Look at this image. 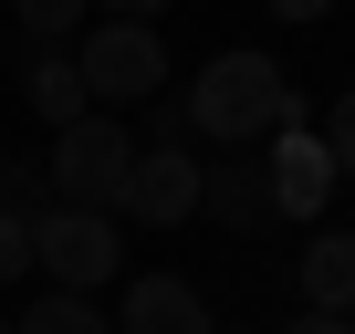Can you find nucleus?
<instances>
[{"mask_svg":"<svg viewBox=\"0 0 355 334\" xmlns=\"http://www.w3.org/2000/svg\"><path fill=\"white\" fill-rule=\"evenodd\" d=\"M0 334H11V324H0Z\"/></svg>","mask_w":355,"mask_h":334,"instance_id":"obj_20","label":"nucleus"},{"mask_svg":"<svg viewBox=\"0 0 355 334\" xmlns=\"http://www.w3.org/2000/svg\"><path fill=\"white\" fill-rule=\"evenodd\" d=\"M178 115H189L209 146H261V136L293 125V84H282L272 53H209L199 84L178 94Z\"/></svg>","mask_w":355,"mask_h":334,"instance_id":"obj_1","label":"nucleus"},{"mask_svg":"<svg viewBox=\"0 0 355 334\" xmlns=\"http://www.w3.org/2000/svg\"><path fill=\"white\" fill-rule=\"evenodd\" d=\"M73 73H84V105L115 115V105L167 94V42H157V21H94L73 42Z\"/></svg>","mask_w":355,"mask_h":334,"instance_id":"obj_3","label":"nucleus"},{"mask_svg":"<svg viewBox=\"0 0 355 334\" xmlns=\"http://www.w3.org/2000/svg\"><path fill=\"white\" fill-rule=\"evenodd\" d=\"M261 178H272V220H324V199H334V157H324V136L282 125V146L261 157Z\"/></svg>","mask_w":355,"mask_h":334,"instance_id":"obj_6","label":"nucleus"},{"mask_svg":"<svg viewBox=\"0 0 355 334\" xmlns=\"http://www.w3.org/2000/svg\"><path fill=\"white\" fill-rule=\"evenodd\" d=\"M324 157H334V178L355 167V84H345V94H334V115H324Z\"/></svg>","mask_w":355,"mask_h":334,"instance_id":"obj_14","label":"nucleus"},{"mask_svg":"<svg viewBox=\"0 0 355 334\" xmlns=\"http://www.w3.org/2000/svg\"><path fill=\"white\" fill-rule=\"evenodd\" d=\"M334 11H345V0H334Z\"/></svg>","mask_w":355,"mask_h":334,"instance_id":"obj_19","label":"nucleus"},{"mask_svg":"<svg viewBox=\"0 0 355 334\" xmlns=\"http://www.w3.org/2000/svg\"><path fill=\"white\" fill-rule=\"evenodd\" d=\"M125 167H136V136H125L115 115H73V125L53 136V157H42L53 209H105V220H115V199H125Z\"/></svg>","mask_w":355,"mask_h":334,"instance_id":"obj_2","label":"nucleus"},{"mask_svg":"<svg viewBox=\"0 0 355 334\" xmlns=\"http://www.w3.org/2000/svg\"><path fill=\"white\" fill-rule=\"evenodd\" d=\"M21 105H32L53 136H63L73 115H94V105H84V73H73V53H63V42H21Z\"/></svg>","mask_w":355,"mask_h":334,"instance_id":"obj_8","label":"nucleus"},{"mask_svg":"<svg viewBox=\"0 0 355 334\" xmlns=\"http://www.w3.org/2000/svg\"><path fill=\"white\" fill-rule=\"evenodd\" d=\"M32 272H42V292H105L125 272V220H105V209H42L32 220Z\"/></svg>","mask_w":355,"mask_h":334,"instance_id":"obj_4","label":"nucleus"},{"mask_svg":"<svg viewBox=\"0 0 355 334\" xmlns=\"http://www.w3.org/2000/svg\"><path fill=\"white\" fill-rule=\"evenodd\" d=\"M84 11H94V0H11L21 42H63V32H84Z\"/></svg>","mask_w":355,"mask_h":334,"instance_id":"obj_13","label":"nucleus"},{"mask_svg":"<svg viewBox=\"0 0 355 334\" xmlns=\"http://www.w3.org/2000/svg\"><path fill=\"white\" fill-rule=\"evenodd\" d=\"M115 220H146V230H178V220H199V157L189 146H146L125 167V199Z\"/></svg>","mask_w":355,"mask_h":334,"instance_id":"obj_5","label":"nucleus"},{"mask_svg":"<svg viewBox=\"0 0 355 334\" xmlns=\"http://www.w3.org/2000/svg\"><path fill=\"white\" fill-rule=\"evenodd\" d=\"M199 209H220L230 230H272V178L241 146H220V167H199Z\"/></svg>","mask_w":355,"mask_h":334,"instance_id":"obj_9","label":"nucleus"},{"mask_svg":"<svg viewBox=\"0 0 355 334\" xmlns=\"http://www.w3.org/2000/svg\"><path fill=\"white\" fill-rule=\"evenodd\" d=\"M11 334H115V324L94 313V292H42V303H32Z\"/></svg>","mask_w":355,"mask_h":334,"instance_id":"obj_11","label":"nucleus"},{"mask_svg":"<svg viewBox=\"0 0 355 334\" xmlns=\"http://www.w3.org/2000/svg\"><path fill=\"white\" fill-rule=\"evenodd\" d=\"M42 209H53L42 157H0V220H42Z\"/></svg>","mask_w":355,"mask_h":334,"instance_id":"obj_12","label":"nucleus"},{"mask_svg":"<svg viewBox=\"0 0 355 334\" xmlns=\"http://www.w3.org/2000/svg\"><path fill=\"white\" fill-rule=\"evenodd\" d=\"M282 334H355V313H303V324H282Z\"/></svg>","mask_w":355,"mask_h":334,"instance_id":"obj_18","label":"nucleus"},{"mask_svg":"<svg viewBox=\"0 0 355 334\" xmlns=\"http://www.w3.org/2000/svg\"><path fill=\"white\" fill-rule=\"evenodd\" d=\"M115 334H220L199 282H178V272H136L125 303H115Z\"/></svg>","mask_w":355,"mask_h":334,"instance_id":"obj_7","label":"nucleus"},{"mask_svg":"<svg viewBox=\"0 0 355 334\" xmlns=\"http://www.w3.org/2000/svg\"><path fill=\"white\" fill-rule=\"evenodd\" d=\"M105 21H157V11H178V0H94Z\"/></svg>","mask_w":355,"mask_h":334,"instance_id":"obj_16","label":"nucleus"},{"mask_svg":"<svg viewBox=\"0 0 355 334\" xmlns=\"http://www.w3.org/2000/svg\"><path fill=\"white\" fill-rule=\"evenodd\" d=\"M32 272V220H0V282Z\"/></svg>","mask_w":355,"mask_h":334,"instance_id":"obj_15","label":"nucleus"},{"mask_svg":"<svg viewBox=\"0 0 355 334\" xmlns=\"http://www.w3.org/2000/svg\"><path fill=\"white\" fill-rule=\"evenodd\" d=\"M261 11H272V21H324L334 0H261Z\"/></svg>","mask_w":355,"mask_h":334,"instance_id":"obj_17","label":"nucleus"},{"mask_svg":"<svg viewBox=\"0 0 355 334\" xmlns=\"http://www.w3.org/2000/svg\"><path fill=\"white\" fill-rule=\"evenodd\" d=\"M303 313H355V230L303 240Z\"/></svg>","mask_w":355,"mask_h":334,"instance_id":"obj_10","label":"nucleus"}]
</instances>
